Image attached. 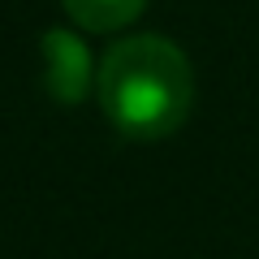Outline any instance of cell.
I'll return each instance as SVG.
<instances>
[{"instance_id":"obj_1","label":"cell","mask_w":259,"mask_h":259,"mask_svg":"<svg viewBox=\"0 0 259 259\" xmlns=\"http://www.w3.org/2000/svg\"><path fill=\"white\" fill-rule=\"evenodd\" d=\"M100 108L125 139L156 143L168 139L194 104V69L186 52L164 35L117 39L100 56L95 74Z\"/></svg>"},{"instance_id":"obj_2","label":"cell","mask_w":259,"mask_h":259,"mask_svg":"<svg viewBox=\"0 0 259 259\" xmlns=\"http://www.w3.org/2000/svg\"><path fill=\"white\" fill-rule=\"evenodd\" d=\"M39 56H44V91L56 104H78L87 100V91L95 87V61L87 52V44L74 30H44L39 39Z\"/></svg>"},{"instance_id":"obj_3","label":"cell","mask_w":259,"mask_h":259,"mask_svg":"<svg viewBox=\"0 0 259 259\" xmlns=\"http://www.w3.org/2000/svg\"><path fill=\"white\" fill-rule=\"evenodd\" d=\"M143 5L147 0H65V13L74 18V26L91 30V35H112L139 18Z\"/></svg>"}]
</instances>
